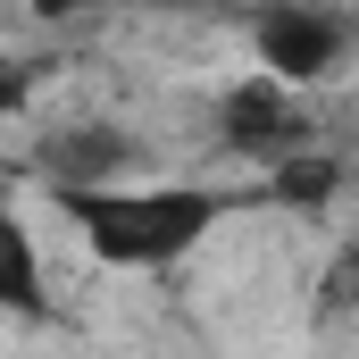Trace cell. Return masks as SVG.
<instances>
[{
	"label": "cell",
	"instance_id": "cell-4",
	"mask_svg": "<svg viewBox=\"0 0 359 359\" xmlns=\"http://www.w3.org/2000/svg\"><path fill=\"white\" fill-rule=\"evenodd\" d=\"M134 168V134L126 126H67L42 142V176L50 192H117Z\"/></svg>",
	"mask_w": 359,
	"mask_h": 359
},
{
	"label": "cell",
	"instance_id": "cell-8",
	"mask_svg": "<svg viewBox=\"0 0 359 359\" xmlns=\"http://www.w3.org/2000/svg\"><path fill=\"white\" fill-rule=\"evenodd\" d=\"M25 100H34V67H25V59H8V50H0V117H17V109H25Z\"/></svg>",
	"mask_w": 359,
	"mask_h": 359
},
{
	"label": "cell",
	"instance_id": "cell-6",
	"mask_svg": "<svg viewBox=\"0 0 359 359\" xmlns=\"http://www.w3.org/2000/svg\"><path fill=\"white\" fill-rule=\"evenodd\" d=\"M334 192H343V159H334V151H301V159L268 168V201H276V209H292V217L334 209Z\"/></svg>",
	"mask_w": 359,
	"mask_h": 359
},
{
	"label": "cell",
	"instance_id": "cell-7",
	"mask_svg": "<svg viewBox=\"0 0 359 359\" xmlns=\"http://www.w3.org/2000/svg\"><path fill=\"white\" fill-rule=\"evenodd\" d=\"M318 318L326 326H343V318H359V234L326 259V276H318Z\"/></svg>",
	"mask_w": 359,
	"mask_h": 359
},
{
	"label": "cell",
	"instance_id": "cell-1",
	"mask_svg": "<svg viewBox=\"0 0 359 359\" xmlns=\"http://www.w3.org/2000/svg\"><path fill=\"white\" fill-rule=\"evenodd\" d=\"M50 201L109 268H176L184 251L209 243V226L226 209L201 184H117V192H50Z\"/></svg>",
	"mask_w": 359,
	"mask_h": 359
},
{
	"label": "cell",
	"instance_id": "cell-3",
	"mask_svg": "<svg viewBox=\"0 0 359 359\" xmlns=\"http://www.w3.org/2000/svg\"><path fill=\"white\" fill-rule=\"evenodd\" d=\"M251 50H259V76L276 84H318V76H334L343 67V50H351V17H334V8H301V0H276L251 17Z\"/></svg>",
	"mask_w": 359,
	"mask_h": 359
},
{
	"label": "cell",
	"instance_id": "cell-2",
	"mask_svg": "<svg viewBox=\"0 0 359 359\" xmlns=\"http://www.w3.org/2000/svg\"><path fill=\"white\" fill-rule=\"evenodd\" d=\"M217 134H226V151L234 159H259V168H284V159H301V151H318L309 134V109H301V92L276 84V76H243V84H226L217 100Z\"/></svg>",
	"mask_w": 359,
	"mask_h": 359
},
{
	"label": "cell",
	"instance_id": "cell-5",
	"mask_svg": "<svg viewBox=\"0 0 359 359\" xmlns=\"http://www.w3.org/2000/svg\"><path fill=\"white\" fill-rule=\"evenodd\" d=\"M0 309L25 326H50V268H42V243L25 234L17 209H0Z\"/></svg>",
	"mask_w": 359,
	"mask_h": 359
}]
</instances>
